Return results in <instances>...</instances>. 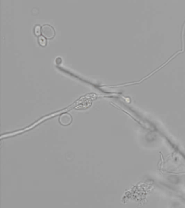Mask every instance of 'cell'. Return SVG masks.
Listing matches in <instances>:
<instances>
[{"label": "cell", "mask_w": 185, "mask_h": 208, "mask_svg": "<svg viewBox=\"0 0 185 208\" xmlns=\"http://www.w3.org/2000/svg\"><path fill=\"white\" fill-rule=\"evenodd\" d=\"M42 34L47 39H52L54 35L55 32L53 28L48 25H45L42 28Z\"/></svg>", "instance_id": "cell-1"}, {"label": "cell", "mask_w": 185, "mask_h": 208, "mask_svg": "<svg viewBox=\"0 0 185 208\" xmlns=\"http://www.w3.org/2000/svg\"><path fill=\"white\" fill-rule=\"evenodd\" d=\"M39 42L40 43V44L42 46H44L46 44V40L45 39L44 37L43 36H40L39 37Z\"/></svg>", "instance_id": "cell-2"}, {"label": "cell", "mask_w": 185, "mask_h": 208, "mask_svg": "<svg viewBox=\"0 0 185 208\" xmlns=\"http://www.w3.org/2000/svg\"><path fill=\"white\" fill-rule=\"evenodd\" d=\"M35 33L36 35H39L40 34V26H38L35 28Z\"/></svg>", "instance_id": "cell-3"}]
</instances>
